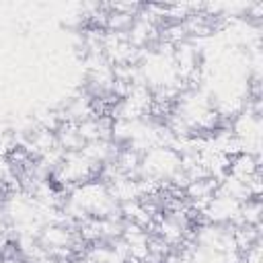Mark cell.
Returning a JSON list of instances; mask_svg holds the SVG:
<instances>
[{
  "instance_id": "1",
  "label": "cell",
  "mask_w": 263,
  "mask_h": 263,
  "mask_svg": "<svg viewBox=\"0 0 263 263\" xmlns=\"http://www.w3.org/2000/svg\"><path fill=\"white\" fill-rule=\"evenodd\" d=\"M228 173L234 175V177L240 179V181H249L253 175L259 173V158H255L253 154L240 152V154H236V156L230 158Z\"/></svg>"
}]
</instances>
